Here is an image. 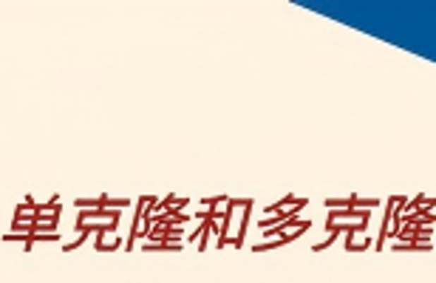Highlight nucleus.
<instances>
[{"instance_id": "1", "label": "nucleus", "mask_w": 436, "mask_h": 283, "mask_svg": "<svg viewBox=\"0 0 436 283\" xmlns=\"http://www.w3.org/2000/svg\"><path fill=\"white\" fill-rule=\"evenodd\" d=\"M116 221H119V215H116V212H114V215H111V212H94V215H88V212H85V215L80 218V224H83V227H97V224L116 227Z\"/></svg>"}, {"instance_id": "2", "label": "nucleus", "mask_w": 436, "mask_h": 283, "mask_svg": "<svg viewBox=\"0 0 436 283\" xmlns=\"http://www.w3.org/2000/svg\"><path fill=\"white\" fill-rule=\"evenodd\" d=\"M337 238H340V232H329V235H326V241H320V243H315L312 249H315V252H323V249H329V246H332V243H334Z\"/></svg>"}]
</instances>
